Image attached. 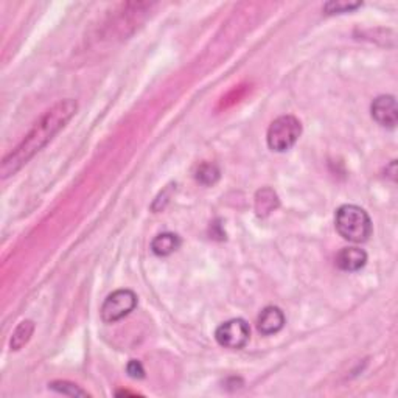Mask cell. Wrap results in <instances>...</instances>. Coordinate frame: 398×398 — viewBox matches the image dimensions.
I'll list each match as a JSON object with an SVG mask.
<instances>
[{"instance_id":"obj_2","label":"cell","mask_w":398,"mask_h":398,"mask_svg":"<svg viewBox=\"0 0 398 398\" xmlns=\"http://www.w3.org/2000/svg\"><path fill=\"white\" fill-rule=\"evenodd\" d=\"M334 226L339 235L352 243H364L372 235L370 216L364 209L353 204H344L336 210Z\"/></svg>"},{"instance_id":"obj_11","label":"cell","mask_w":398,"mask_h":398,"mask_svg":"<svg viewBox=\"0 0 398 398\" xmlns=\"http://www.w3.org/2000/svg\"><path fill=\"white\" fill-rule=\"evenodd\" d=\"M33 332H35L33 321H22L11 336V342H10L11 350H21L30 341Z\"/></svg>"},{"instance_id":"obj_10","label":"cell","mask_w":398,"mask_h":398,"mask_svg":"<svg viewBox=\"0 0 398 398\" xmlns=\"http://www.w3.org/2000/svg\"><path fill=\"white\" fill-rule=\"evenodd\" d=\"M279 207V198L274 190L262 189L255 194V212L259 216H268Z\"/></svg>"},{"instance_id":"obj_6","label":"cell","mask_w":398,"mask_h":398,"mask_svg":"<svg viewBox=\"0 0 398 398\" xmlns=\"http://www.w3.org/2000/svg\"><path fill=\"white\" fill-rule=\"evenodd\" d=\"M372 117L381 127L386 128H395L398 120V109L397 101L392 95H381L377 100H373L372 103Z\"/></svg>"},{"instance_id":"obj_7","label":"cell","mask_w":398,"mask_h":398,"mask_svg":"<svg viewBox=\"0 0 398 398\" xmlns=\"http://www.w3.org/2000/svg\"><path fill=\"white\" fill-rule=\"evenodd\" d=\"M285 325V316L282 313V310L277 307H267L264 308L260 316L259 321H257V329L264 336H269V334H276L283 329Z\"/></svg>"},{"instance_id":"obj_1","label":"cell","mask_w":398,"mask_h":398,"mask_svg":"<svg viewBox=\"0 0 398 398\" xmlns=\"http://www.w3.org/2000/svg\"><path fill=\"white\" fill-rule=\"evenodd\" d=\"M78 109L75 100H62L54 105L50 111H47L39 122L35 124L25 139L16 146V150L6 156L0 167L2 177H8L25 165V163L39 153L58 132L66 127V123L72 119Z\"/></svg>"},{"instance_id":"obj_3","label":"cell","mask_w":398,"mask_h":398,"mask_svg":"<svg viewBox=\"0 0 398 398\" xmlns=\"http://www.w3.org/2000/svg\"><path fill=\"white\" fill-rule=\"evenodd\" d=\"M302 134V124L293 115H282L271 123L268 129V146L272 151L283 153L291 150Z\"/></svg>"},{"instance_id":"obj_12","label":"cell","mask_w":398,"mask_h":398,"mask_svg":"<svg viewBox=\"0 0 398 398\" xmlns=\"http://www.w3.org/2000/svg\"><path fill=\"white\" fill-rule=\"evenodd\" d=\"M194 177H197V181L202 185L210 187V185H215L218 182V179H220V168H218L215 163H201L198 167L197 173H194Z\"/></svg>"},{"instance_id":"obj_8","label":"cell","mask_w":398,"mask_h":398,"mask_svg":"<svg viewBox=\"0 0 398 398\" xmlns=\"http://www.w3.org/2000/svg\"><path fill=\"white\" fill-rule=\"evenodd\" d=\"M365 263H368V254L360 247H344L336 255V267L346 272L360 271Z\"/></svg>"},{"instance_id":"obj_9","label":"cell","mask_w":398,"mask_h":398,"mask_svg":"<svg viewBox=\"0 0 398 398\" xmlns=\"http://www.w3.org/2000/svg\"><path fill=\"white\" fill-rule=\"evenodd\" d=\"M181 246V238L176 233H160L151 241V251L159 257H167L177 251Z\"/></svg>"},{"instance_id":"obj_4","label":"cell","mask_w":398,"mask_h":398,"mask_svg":"<svg viewBox=\"0 0 398 398\" xmlns=\"http://www.w3.org/2000/svg\"><path fill=\"white\" fill-rule=\"evenodd\" d=\"M137 305V295L131 290H117L109 294L101 305V319L106 324H112L128 316Z\"/></svg>"},{"instance_id":"obj_14","label":"cell","mask_w":398,"mask_h":398,"mask_svg":"<svg viewBox=\"0 0 398 398\" xmlns=\"http://www.w3.org/2000/svg\"><path fill=\"white\" fill-rule=\"evenodd\" d=\"M50 387L53 389V391L66 394V395H88V392H84L83 389H80L76 385L67 383V381H54V383L50 385Z\"/></svg>"},{"instance_id":"obj_15","label":"cell","mask_w":398,"mask_h":398,"mask_svg":"<svg viewBox=\"0 0 398 398\" xmlns=\"http://www.w3.org/2000/svg\"><path fill=\"white\" fill-rule=\"evenodd\" d=\"M127 372H128V375L131 378H136V380H140V378H144L145 377V370H144V365L140 361H136V360H131L127 365Z\"/></svg>"},{"instance_id":"obj_5","label":"cell","mask_w":398,"mask_h":398,"mask_svg":"<svg viewBox=\"0 0 398 398\" xmlns=\"http://www.w3.org/2000/svg\"><path fill=\"white\" fill-rule=\"evenodd\" d=\"M249 338H251V329L243 319H230L218 327L215 332L218 344L232 350L243 349L249 342Z\"/></svg>"},{"instance_id":"obj_13","label":"cell","mask_w":398,"mask_h":398,"mask_svg":"<svg viewBox=\"0 0 398 398\" xmlns=\"http://www.w3.org/2000/svg\"><path fill=\"white\" fill-rule=\"evenodd\" d=\"M363 4L361 2H350V0H336V2H329L325 4L324 10L329 14H338V13H347L353 11L356 8H360Z\"/></svg>"}]
</instances>
